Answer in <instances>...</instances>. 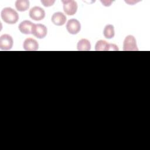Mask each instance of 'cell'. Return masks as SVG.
I'll return each mask as SVG.
<instances>
[{
	"instance_id": "cell-1",
	"label": "cell",
	"mask_w": 150,
	"mask_h": 150,
	"mask_svg": "<svg viewBox=\"0 0 150 150\" xmlns=\"http://www.w3.org/2000/svg\"><path fill=\"white\" fill-rule=\"evenodd\" d=\"M3 21L8 24H15L19 19V15L16 11L10 7L4 8L1 12Z\"/></svg>"
},
{
	"instance_id": "cell-2",
	"label": "cell",
	"mask_w": 150,
	"mask_h": 150,
	"mask_svg": "<svg viewBox=\"0 0 150 150\" xmlns=\"http://www.w3.org/2000/svg\"><path fill=\"white\" fill-rule=\"evenodd\" d=\"M123 50L124 51H137L138 50L137 41L132 35H128L125 37L123 42Z\"/></svg>"
},
{
	"instance_id": "cell-3",
	"label": "cell",
	"mask_w": 150,
	"mask_h": 150,
	"mask_svg": "<svg viewBox=\"0 0 150 150\" xmlns=\"http://www.w3.org/2000/svg\"><path fill=\"white\" fill-rule=\"evenodd\" d=\"M63 5L64 12L67 15H74L78 8L77 4L76 1L73 0H66L62 1Z\"/></svg>"
},
{
	"instance_id": "cell-4",
	"label": "cell",
	"mask_w": 150,
	"mask_h": 150,
	"mask_svg": "<svg viewBox=\"0 0 150 150\" xmlns=\"http://www.w3.org/2000/svg\"><path fill=\"white\" fill-rule=\"evenodd\" d=\"M12 37L8 34H4L0 37V48L3 50H9L13 46Z\"/></svg>"
},
{
	"instance_id": "cell-5",
	"label": "cell",
	"mask_w": 150,
	"mask_h": 150,
	"mask_svg": "<svg viewBox=\"0 0 150 150\" xmlns=\"http://www.w3.org/2000/svg\"><path fill=\"white\" fill-rule=\"evenodd\" d=\"M47 33V29L46 26L42 24H34L32 29V34L38 39L44 38Z\"/></svg>"
},
{
	"instance_id": "cell-6",
	"label": "cell",
	"mask_w": 150,
	"mask_h": 150,
	"mask_svg": "<svg viewBox=\"0 0 150 150\" xmlns=\"http://www.w3.org/2000/svg\"><path fill=\"white\" fill-rule=\"evenodd\" d=\"M66 29L68 32L71 35L77 34L81 29L80 22L76 19H70L66 24Z\"/></svg>"
},
{
	"instance_id": "cell-7",
	"label": "cell",
	"mask_w": 150,
	"mask_h": 150,
	"mask_svg": "<svg viewBox=\"0 0 150 150\" xmlns=\"http://www.w3.org/2000/svg\"><path fill=\"white\" fill-rule=\"evenodd\" d=\"M29 16L35 21H41L45 17L44 9L39 6H34L29 11Z\"/></svg>"
},
{
	"instance_id": "cell-8",
	"label": "cell",
	"mask_w": 150,
	"mask_h": 150,
	"mask_svg": "<svg viewBox=\"0 0 150 150\" xmlns=\"http://www.w3.org/2000/svg\"><path fill=\"white\" fill-rule=\"evenodd\" d=\"M23 47L26 51H36L39 48V44L35 39L27 38L23 42Z\"/></svg>"
},
{
	"instance_id": "cell-9",
	"label": "cell",
	"mask_w": 150,
	"mask_h": 150,
	"mask_svg": "<svg viewBox=\"0 0 150 150\" xmlns=\"http://www.w3.org/2000/svg\"><path fill=\"white\" fill-rule=\"evenodd\" d=\"M66 16L64 13L60 12H57L53 14L51 21L52 23L56 26H62L66 23Z\"/></svg>"
},
{
	"instance_id": "cell-10",
	"label": "cell",
	"mask_w": 150,
	"mask_h": 150,
	"mask_svg": "<svg viewBox=\"0 0 150 150\" xmlns=\"http://www.w3.org/2000/svg\"><path fill=\"white\" fill-rule=\"evenodd\" d=\"M33 25L34 23L30 21L25 20L20 23L18 28L19 31L25 35H29L32 34V29Z\"/></svg>"
},
{
	"instance_id": "cell-11",
	"label": "cell",
	"mask_w": 150,
	"mask_h": 150,
	"mask_svg": "<svg viewBox=\"0 0 150 150\" xmlns=\"http://www.w3.org/2000/svg\"><path fill=\"white\" fill-rule=\"evenodd\" d=\"M77 48L79 51H89L91 49L90 42L86 39H81L78 42Z\"/></svg>"
},
{
	"instance_id": "cell-12",
	"label": "cell",
	"mask_w": 150,
	"mask_h": 150,
	"mask_svg": "<svg viewBox=\"0 0 150 150\" xmlns=\"http://www.w3.org/2000/svg\"><path fill=\"white\" fill-rule=\"evenodd\" d=\"M30 6L29 1L28 0H17L15 2L16 9L20 12L27 11Z\"/></svg>"
},
{
	"instance_id": "cell-13",
	"label": "cell",
	"mask_w": 150,
	"mask_h": 150,
	"mask_svg": "<svg viewBox=\"0 0 150 150\" xmlns=\"http://www.w3.org/2000/svg\"><path fill=\"white\" fill-rule=\"evenodd\" d=\"M103 35L107 39H112L115 35L114 26L112 25H107L103 30Z\"/></svg>"
},
{
	"instance_id": "cell-14",
	"label": "cell",
	"mask_w": 150,
	"mask_h": 150,
	"mask_svg": "<svg viewBox=\"0 0 150 150\" xmlns=\"http://www.w3.org/2000/svg\"><path fill=\"white\" fill-rule=\"evenodd\" d=\"M109 46L110 44L105 40H100L95 45V50L96 51H109Z\"/></svg>"
},
{
	"instance_id": "cell-15",
	"label": "cell",
	"mask_w": 150,
	"mask_h": 150,
	"mask_svg": "<svg viewBox=\"0 0 150 150\" xmlns=\"http://www.w3.org/2000/svg\"><path fill=\"white\" fill-rule=\"evenodd\" d=\"M55 2V1L54 0H49V1H44V0H42L41 1V3L43 4V5L45 7H49V6H52L54 3Z\"/></svg>"
},
{
	"instance_id": "cell-16",
	"label": "cell",
	"mask_w": 150,
	"mask_h": 150,
	"mask_svg": "<svg viewBox=\"0 0 150 150\" xmlns=\"http://www.w3.org/2000/svg\"><path fill=\"white\" fill-rule=\"evenodd\" d=\"M112 50V51H117L118 50V46L115 44H110L109 46V51Z\"/></svg>"
},
{
	"instance_id": "cell-17",
	"label": "cell",
	"mask_w": 150,
	"mask_h": 150,
	"mask_svg": "<svg viewBox=\"0 0 150 150\" xmlns=\"http://www.w3.org/2000/svg\"><path fill=\"white\" fill-rule=\"evenodd\" d=\"M102 3H103V5H104V6H110L111 5V2H112V1H101Z\"/></svg>"
}]
</instances>
